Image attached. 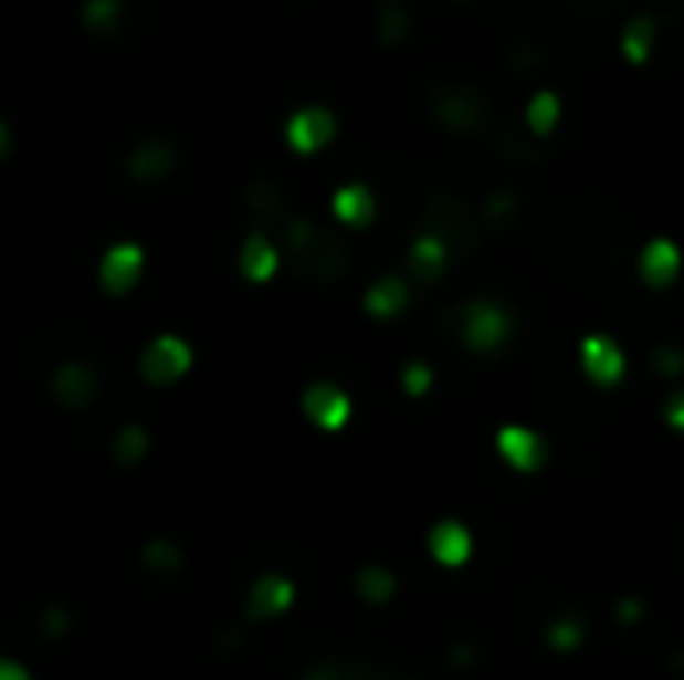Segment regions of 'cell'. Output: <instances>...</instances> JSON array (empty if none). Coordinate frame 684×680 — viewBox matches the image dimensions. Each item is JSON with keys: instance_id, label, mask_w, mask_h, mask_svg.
<instances>
[{"instance_id": "cell-6", "label": "cell", "mask_w": 684, "mask_h": 680, "mask_svg": "<svg viewBox=\"0 0 684 680\" xmlns=\"http://www.w3.org/2000/svg\"><path fill=\"white\" fill-rule=\"evenodd\" d=\"M301 600V585H296L288 573H261L256 580H249L241 597L244 620L249 625H261V620H281L288 617Z\"/></svg>"}, {"instance_id": "cell-3", "label": "cell", "mask_w": 684, "mask_h": 680, "mask_svg": "<svg viewBox=\"0 0 684 680\" xmlns=\"http://www.w3.org/2000/svg\"><path fill=\"white\" fill-rule=\"evenodd\" d=\"M337 133H340V116H337V108H328V105H301V108H293V113L285 116V125H281V140H285L288 153L301 160H313V157H320L325 148H333Z\"/></svg>"}, {"instance_id": "cell-13", "label": "cell", "mask_w": 684, "mask_h": 680, "mask_svg": "<svg viewBox=\"0 0 684 680\" xmlns=\"http://www.w3.org/2000/svg\"><path fill=\"white\" fill-rule=\"evenodd\" d=\"M409 304H412L409 281L397 276V272H385V276H377V281L365 289L360 313L369 316V321H377V325H392V321H400V316L409 313Z\"/></svg>"}, {"instance_id": "cell-4", "label": "cell", "mask_w": 684, "mask_h": 680, "mask_svg": "<svg viewBox=\"0 0 684 680\" xmlns=\"http://www.w3.org/2000/svg\"><path fill=\"white\" fill-rule=\"evenodd\" d=\"M145 269H148L145 244L140 241H113L101 257H96V284H101V293L105 296L125 301V296L137 293Z\"/></svg>"}, {"instance_id": "cell-21", "label": "cell", "mask_w": 684, "mask_h": 680, "mask_svg": "<svg viewBox=\"0 0 684 680\" xmlns=\"http://www.w3.org/2000/svg\"><path fill=\"white\" fill-rule=\"evenodd\" d=\"M664 425H669V432H684V393H673V397H669Z\"/></svg>"}, {"instance_id": "cell-1", "label": "cell", "mask_w": 684, "mask_h": 680, "mask_svg": "<svg viewBox=\"0 0 684 680\" xmlns=\"http://www.w3.org/2000/svg\"><path fill=\"white\" fill-rule=\"evenodd\" d=\"M456 328H461V345L473 356H496L513 341L516 321L505 304L493 301V296H473V301H464L461 325Z\"/></svg>"}, {"instance_id": "cell-22", "label": "cell", "mask_w": 684, "mask_h": 680, "mask_svg": "<svg viewBox=\"0 0 684 680\" xmlns=\"http://www.w3.org/2000/svg\"><path fill=\"white\" fill-rule=\"evenodd\" d=\"M0 680H36L29 672V665L17 657H0Z\"/></svg>"}, {"instance_id": "cell-8", "label": "cell", "mask_w": 684, "mask_h": 680, "mask_svg": "<svg viewBox=\"0 0 684 680\" xmlns=\"http://www.w3.org/2000/svg\"><path fill=\"white\" fill-rule=\"evenodd\" d=\"M577 353H580V373H585L589 385L600 388V393H612V388L624 380V373H629L621 341L609 333H585Z\"/></svg>"}, {"instance_id": "cell-18", "label": "cell", "mask_w": 684, "mask_h": 680, "mask_svg": "<svg viewBox=\"0 0 684 680\" xmlns=\"http://www.w3.org/2000/svg\"><path fill=\"white\" fill-rule=\"evenodd\" d=\"M148 457H152V432H148V425L125 420V425L113 432V440H108V461H113V469H120V472L140 469Z\"/></svg>"}, {"instance_id": "cell-10", "label": "cell", "mask_w": 684, "mask_h": 680, "mask_svg": "<svg viewBox=\"0 0 684 680\" xmlns=\"http://www.w3.org/2000/svg\"><path fill=\"white\" fill-rule=\"evenodd\" d=\"M424 548H429L432 565L464 568L476 553L473 529H469V521H461V516H444V521H436L429 533H424Z\"/></svg>"}, {"instance_id": "cell-19", "label": "cell", "mask_w": 684, "mask_h": 680, "mask_svg": "<svg viewBox=\"0 0 684 680\" xmlns=\"http://www.w3.org/2000/svg\"><path fill=\"white\" fill-rule=\"evenodd\" d=\"M589 617H577V613H560V617H553L545 628H540V645H545V652H553V657H577L585 645H589Z\"/></svg>"}, {"instance_id": "cell-17", "label": "cell", "mask_w": 684, "mask_h": 680, "mask_svg": "<svg viewBox=\"0 0 684 680\" xmlns=\"http://www.w3.org/2000/svg\"><path fill=\"white\" fill-rule=\"evenodd\" d=\"M137 561L148 576H180L189 568V548L169 533H152L137 548Z\"/></svg>"}, {"instance_id": "cell-5", "label": "cell", "mask_w": 684, "mask_h": 680, "mask_svg": "<svg viewBox=\"0 0 684 680\" xmlns=\"http://www.w3.org/2000/svg\"><path fill=\"white\" fill-rule=\"evenodd\" d=\"M493 449H496V457H501V464L513 469L516 477L545 472L548 461H553L548 440L540 437L533 425H516V420H508V425H501V429L493 432Z\"/></svg>"}, {"instance_id": "cell-9", "label": "cell", "mask_w": 684, "mask_h": 680, "mask_svg": "<svg viewBox=\"0 0 684 680\" xmlns=\"http://www.w3.org/2000/svg\"><path fill=\"white\" fill-rule=\"evenodd\" d=\"M49 397H53L56 408L64 412H85V408L96 405L101 397V377L88 360H61V365L49 373Z\"/></svg>"}, {"instance_id": "cell-7", "label": "cell", "mask_w": 684, "mask_h": 680, "mask_svg": "<svg viewBox=\"0 0 684 680\" xmlns=\"http://www.w3.org/2000/svg\"><path fill=\"white\" fill-rule=\"evenodd\" d=\"M301 417L313 425L316 432H345L352 425V397L337 380H313V385L301 388L296 397Z\"/></svg>"}, {"instance_id": "cell-16", "label": "cell", "mask_w": 684, "mask_h": 680, "mask_svg": "<svg viewBox=\"0 0 684 680\" xmlns=\"http://www.w3.org/2000/svg\"><path fill=\"white\" fill-rule=\"evenodd\" d=\"M404 261H409V272L417 276V281L436 284L444 272H449V264H453V252H449V244H444L441 237H432V232H417V237L409 241Z\"/></svg>"}, {"instance_id": "cell-15", "label": "cell", "mask_w": 684, "mask_h": 680, "mask_svg": "<svg viewBox=\"0 0 684 680\" xmlns=\"http://www.w3.org/2000/svg\"><path fill=\"white\" fill-rule=\"evenodd\" d=\"M352 593L365 608H389L400 593V576L380 561H365L352 568Z\"/></svg>"}, {"instance_id": "cell-20", "label": "cell", "mask_w": 684, "mask_h": 680, "mask_svg": "<svg viewBox=\"0 0 684 680\" xmlns=\"http://www.w3.org/2000/svg\"><path fill=\"white\" fill-rule=\"evenodd\" d=\"M397 385H400V393H404L409 400H424V397L432 393V388H436V373H432L429 360L412 356V360H404V365H400Z\"/></svg>"}, {"instance_id": "cell-14", "label": "cell", "mask_w": 684, "mask_h": 680, "mask_svg": "<svg viewBox=\"0 0 684 680\" xmlns=\"http://www.w3.org/2000/svg\"><path fill=\"white\" fill-rule=\"evenodd\" d=\"M328 212H333L337 224H345V229H352V232L372 229L380 212L377 192H372V185H365V180H345V185H337L333 197H328Z\"/></svg>"}, {"instance_id": "cell-2", "label": "cell", "mask_w": 684, "mask_h": 680, "mask_svg": "<svg viewBox=\"0 0 684 680\" xmlns=\"http://www.w3.org/2000/svg\"><path fill=\"white\" fill-rule=\"evenodd\" d=\"M192 365H197V348L180 333H157L137 356V373L148 388L180 385L192 373Z\"/></svg>"}, {"instance_id": "cell-12", "label": "cell", "mask_w": 684, "mask_h": 680, "mask_svg": "<svg viewBox=\"0 0 684 680\" xmlns=\"http://www.w3.org/2000/svg\"><path fill=\"white\" fill-rule=\"evenodd\" d=\"M636 276H641L644 289L653 293H673L676 276H681V249H676L669 237H653L644 241L636 252Z\"/></svg>"}, {"instance_id": "cell-11", "label": "cell", "mask_w": 684, "mask_h": 680, "mask_svg": "<svg viewBox=\"0 0 684 680\" xmlns=\"http://www.w3.org/2000/svg\"><path fill=\"white\" fill-rule=\"evenodd\" d=\"M285 257H281V244L269 237V232H244L241 249H236V276H241L249 289H264L281 272Z\"/></svg>"}]
</instances>
